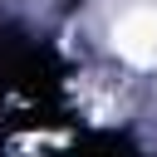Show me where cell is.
Masks as SVG:
<instances>
[{
  "label": "cell",
  "mask_w": 157,
  "mask_h": 157,
  "mask_svg": "<svg viewBox=\"0 0 157 157\" xmlns=\"http://www.w3.org/2000/svg\"><path fill=\"white\" fill-rule=\"evenodd\" d=\"M113 49L128 64H157V10H128L113 25Z\"/></svg>",
  "instance_id": "cell-1"
}]
</instances>
